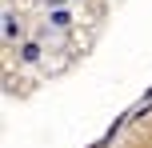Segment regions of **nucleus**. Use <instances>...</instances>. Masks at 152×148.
I'll list each match as a JSON object with an SVG mask.
<instances>
[{
  "label": "nucleus",
  "mask_w": 152,
  "mask_h": 148,
  "mask_svg": "<svg viewBox=\"0 0 152 148\" xmlns=\"http://www.w3.org/2000/svg\"><path fill=\"white\" fill-rule=\"evenodd\" d=\"M68 20H72V16L64 12V8H60V12H52V24H56V28H68Z\"/></svg>",
  "instance_id": "obj_3"
},
{
  "label": "nucleus",
  "mask_w": 152,
  "mask_h": 148,
  "mask_svg": "<svg viewBox=\"0 0 152 148\" xmlns=\"http://www.w3.org/2000/svg\"><path fill=\"white\" fill-rule=\"evenodd\" d=\"M20 60L24 64H36L40 60V44H36V40H24V44H20Z\"/></svg>",
  "instance_id": "obj_2"
},
{
  "label": "nucleus",
  "mask_w": 152,
  "mask_h": 148,
  "mask_svg": "<svg viewBox=\"0 0 152 148\" xmlns=\"http://www.w3.org/2000/svg\"><path fill=\"white\" fill-rule=\"evenodd\" d=\"M20 36H24V24H20V16L4 12V40H20Z\"/></svg>",
  "instance_id": "obj_1"
}]
</instances>
